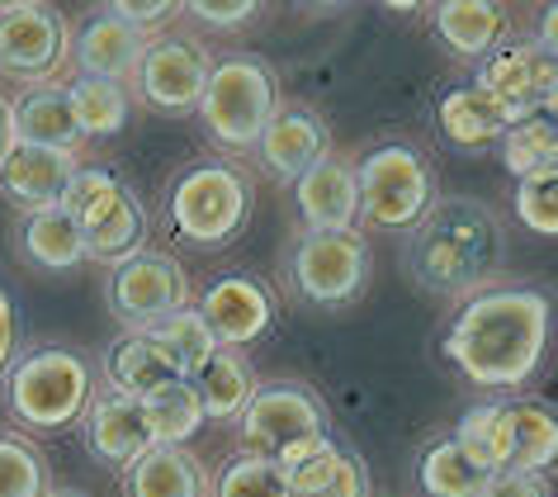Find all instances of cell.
Instances as JSON below:
<instances>
[{
	"instance_id": "d6986e66",
	"label": "cell",
	"mask_w": 558,
	"mask_h": 497,
	"mask_svg": "<svg viewBox=\"0 0 558 497\" xmlns=\"http://www.w3.org/2000/svg\"><path fill=\"white\" fill-rule=\"evenodd\" d=\"M147 38L133 29V24H123L114 10H95V15L81 24L76 38H72V66L76 76H95V81H119V86H129L137 58H143Z\"/></svg>"
},
{
	"instance_id": "d6a6232c",
	"label": "cell",
	"mask_w": 558,
	"mask_h": 497,
	"mask_svg": "<svg viewBox=\"0 0 558 497\" xmlns=\"http://www.w3.org/2000/svg\"><path fill=\"white\" fill-rule=\"evenodd\" d=\"M143 412H147V426H151V440H157V446H185V440L204 426L199 398H194V389L185 379H175V384H166V389L147 393Z\"/></svg>"
},
{
	"instance_id": "1f68e13d",
	"label": "cell",
	"mask_w": 558,
	"mask_h": 497,
	"mask_svg": "<svg viewBox=\"0 0 558 497\" xmlns=\"http://www.w3.org/2000/svg\"><path fill=\"white\" fill-rule=\"evenodd\" d=\"M483 478L487 474L454 446V436L426 446L422 460H416V483H422L426 497H473L483 488Z\"/></svg>"
},
{
	"instance_id": "f1b7e54d",
	"label": "cell",
	"mask_w": 558,
	"mask_h": 497,
	"mask_svg": "<svg viewBox=\"0 0 558 497\" xmlns=\"http://www.w3.org/2000/svg\"><path fill=\"white\" fill-rule=\"evenodd\" d=\"M66 100H72L81 137H119L123 123H129V86H119V81L76 76L66 86Z\"/></svg>"
},
{
	"instance_id": "cb8c5ba5",
	"label": "cell",
	"mask_w": 558,
	"mask_h": 497,
	"mask_svg": "<svg viewBox=\"0 0 558 497\" xmlns=\"http://www.w3.org/2000/svg\"><path fill=\"white\" fill-rule=\"evenodd\" d=\"M289 497H369V469L355 450L323 440L294 464H284Z\"/></svg>"
},
{
	"instance_id": "30bf717a",
	"label": "cell",
	"mask_w": 558,
	"mask_h": 497,
	"mask_svg": "<svg viewBox=\"0 0 558 497\" xmlns=\"http://www.w3.org/2000/svg\"><path fill=\"white\" fill-rule=\"evenodd\" d=\"M360 190V218L384 232H412L422 214L436 204V175L430 161L412 143H379L369 147L355 166Z\"/></svg>"
},
{
	"instance_id": "836d02e7",
	"label": "cell",
	"mask_w": 558,
	"mask_h": 497,
	"mask_svg": "<svg viewBox=\"0 0 558 497\" xmlns=\"http://www.w3.org/2000/svg\"><path fill=\"white\" fill-rule=\"evenodd\" d=\"M208 497H289L284 464L236 450L218 474H208Z\"/></svg>"
},
{
	"instance_id": "d590c367",
	"label": "cell",
	"mask_w": 558,
	"mask_h": 497,
	"mask_svg": "<svg viewBox=\"0 0 558 497\" xmlns=\"http://www.w3.org/2000/svg\"><path fill=\"white\" fill-rule=\"evenodd\" d=\"M515 214L530 232L554 238L558 232V171H535L515 181Z\"/></svg>"
},
{
	"instance_id": "484cf974",
	"label": "cell",
	"mask_w": 558,
	"mask_h": 497,
	"mask_svg": "<svg viewBox=\"0 0 558 497\" xmlns=\"http://www.w3.org/2000/svg\"><path fill=\"white\" fill-rule=\"evenodd\" d=\"M123 497H208V469L185 446H151L119 474Z\"/></svg>"
},
{
	"instance_id": "4fadbf2b",
	"label": "cell",
	"mask_w": 558,
	"mask_h": 497,
	"mask_svg": "<svg viewBox=\"0 0 558 497\" xmlns=\"http://www.w3.org/2000/svg\"><path fill=\"white\" fill-rule=\"evenodd\" d=\"M208 66H214V52H208L194 34H161V38H147L129 86L151 114L180 119V114H194V109H199Z\"/></svg>"
},
{
	"instance_id": "ac0fdd59",
	"label": "cell",
	"mask_w": 558,
	"mask_h": 497,
	"mask_svg": "<svg viewBox=\"0 0 558 497\" xmlns=\"http://www.w3.org/2000/svg\"><path fill=\"white\" fill-rule=\"evenodd\" d=\"M76 151H52L34 143H10L0 157V195L15 204L20 214L58 209L66 195V181L76 175Z\"/></svg>"
},
{
	"instance_id": "60d3db41",
	"label": "cell",
	"mask_w": 558,
	"mask_h": 497,
	"mask_svg": "<svg viewBox=\"0 0 558 497\" xmlns=\"http://www.w3.org/2000/svg\"><path fill=\"white\" fill-rule=\"evenodd\" d=\"M5 147H10V109L0 100V157H5Z\"/></svg>"
},
{
	"instance_id": "44dd1931",
	"label": "cell",
	"mask_w": 558,
	"mask_h": 497,
	"mask_svg": "<svg viewBox=\"0 0 558 497\" xmlns=\"http://www.w3.org/2000/svg\"><path fill=\"white\" fill-rule=\"evenodd\" d=\"M105 384L109 393L119 398H137L143 403L147 393L166 389V384L180 379V369L171 361V351L161 347L151 331H123V337H114L105 347Z\"/></svg>"
},
{
	"instance_id": "277c9868",
	"label": "cell",
	"mask_w": 558,
	"mask_h": 497,
	"mask_svg": "<svg viewBox=\"0 0 558 497\" xmlns=\"http://www.w3.org/2000/svg\"><path fill=\"white\" fill-rule=\"evenodd\" d=\"M454 446L483 474H549L558 454V422L544 398L478 403L454 426Z\"/></svg>"
},
{
	"instance_id": "8fae6325",
	"label": "cell",
	"mask_w": 558,
	"mask_h": 497,
	"mask_svg": "<svg viewBox=\"0 0 558 497\" xmlns=\"http://www.w3.org/2000/svg\"><path fill=\"white\" fill-rule=\"evenodd\" d=\"M72 62V24L48 0L0 5V76L24 86H48Z\"/></svg>"
},
{
	"instance_id": "f546056e",
	"label": "cell",
	"mask_w": 558,
	"mask_h": 497,
	"mask_svg": "<svg viewBox=\"0 0 558 497\" xmlns=\"http://www.w3.org/2000/svg\"><path fill=\"white\" fill-rule=\"evenodd\" d=\"M497 157L515 181H521V175H535V171H558V123H554V114L515 119L511 129L501 133Z\"/></svg>"
},
{
	"instance_id": "ab89813d",
	"label": "cell",
	"mask_w": 558,
	"mask_h": 497,
	"mask_svg": "<svg viewBox=\"0 0 558 497\" xmlns=\"http://www.w3.org/2000/svg\"><path fill=\"white\" fill-rule=\"evenodd\" d=\"M15 337H20V327H15V303H10L5 289H0V369L15 361Z\"/></svg>"
},
{
	"instance_id": "ffe728a7",
	"label": "cell",
	"mask_w": 558,
	"mask_h": 497,
	"mask_svg": "<svg viewBox=\"0 0 558 497\" xmlns=\"http://www.w3.org/2000/svg\"><path fill=\"white\" fill-rule=\"evenodd\" d=\"M294 209L303 218V232H351L360 218L355 171L337 157L317 161L294 181Z\"/></svg>"
},
{
	"instance_id": "b9f144b4",
	"label": "cell",
	"mask_w": 558,
	"mask_h": 497,
	"mask_svg": "<svg viewBox=\"0 0 558 497\" xmlns=\"http://www.w3.org/2000/svg\"><path fill=\"white\" fill-rule=\"evenodd\" d=\"M44 497H90L86 488H48Z\"/></svg>"
},
{
	"instance_id": "74e56055",
	"label": "cell",
	"mask_w": 558,
	"mask_h": 497,
	"mask_svg": "<svg viewBox=\"0 0 558 497\" xmlns=\"http://www.w3.org/2000/svg\"><path fill=\"white\" fill-rule=\"evenodd\" d=\"M114 15L123 20V24H133L137 34H151L157 24H166V20H175L180 15V5H171V0H119V5H109Z\"/></svg>"
},
{
	"instance_id": "83f0119b",
	"label": "cell",
	"mask_w": 558,
	"mask_h": 497,
	"mask_svg": "<svg viewBox=\"0 0 558 497\" xmlns=\"http://www.w3.org/2000/svg\"><path fill=\"white\" fill-rule=\"evenodd\" d=\"M15 252L29 260L34 270H48V275H66V270L86 266L81 232H76V223L62 209L20 214V223H15Z\"/></svg>"
},
{
	"instance_id": "7402d4cb",
	"label": "cell",
	"mask_w": 558,
	"mask_h": 497,
	"mask_svg": "<svg viewBox=\"0 0 558 497\" xmlns=\"http://www.w3.org/2000/svg\"><path fill=\"white\" fill-rule=\"evenodd\" d=\"M436 129L454 151H493L501 143V133L511 129V119L487 100V90L469 81H454V86L440 90L436 100Z\"/></svg>"
},
{
	"instance_id": "5bb4252c",
	"label": "cell",
	"mask_w": 558,
	"mask_h": 497,
	"mask_svg": "<svg viewBox=\"0 0 558 497\" xmlns=\"http://www.w3.org/2000/svg\"><path fill=\"white\" fill-rule=\"evenodd\" d=\"M473 86L487 90L511 123L530 114H554V52H544L539 38H501L473 72Z\"/></svg>"
},
{
	"instance_id": "e0dca14e",
	"label": "cell",
	"mask_w": 558,
	"mask_h": 497,
	"mask_svg": "<svg viewBox=\"0 0 558 497\" xmlns=\"http://www.w3.org/2000/svg\"><path fill=\"white\" fill-rule=\"evenodd\" d=\"M81 446H86V454L95 464L123 474V469H129L133 460H143L157 440H151L147 412H143L137 398L105 393V398H95V403L86 408V417H81Z\"/></svg>"
},
{
	"instance_id": "9c48e42d",
	"label": "cell",
	"mask_w": 558,
	"mask_h": 497,
	"mask_svg": "<svg viewBox=\"0 0 558 497\" xmlns=\"http://www.w3.org/2000/svg\"><path fill=\"white\" fill-rule=\"evenodd\" d=\"M374 252L365 232H299L284 252V284L308 308H351L369 289Z\"/></svg>"
},
{
	"instance_id": "4dcf8cb0",
	"label": "cell",
	"mask_w": 558,
	"mask_h": 497,
	"mask_svg": "<svg viewBox=\"0 0 558 497\" xmlns=\"http://www.w3.org/2000/svg\"><path fill=\"white\" fill-rule=\"evenodd\" d=\"M52 488V464L15 426H0V497H44Z\"/></svg>"
},
{
	"instance_id": "2e32d148",
	"label": "cell",
	"mask_w": 558,
	"mask_h": 497,
	"mask_svg": "<svg viewBox=\"0 0 558 497\" xmlns=\"http://www.w3.org/2000/svg\"><path fill=\"white\" fill-rule=\"evenodd\" d=\"M199 317L204 327L214 331L218 347H232L242 351L251 341H260L275 323V294L265 289V280L256 275H218L214 284L204 289V303H199Z\"/></svg>"
},
{
	"instance_id": "4316f807",
	"label": "cell",
	"mask_w": 558,
	"mask_h": 497,
	"mask_svg": "<svg viewBox=\"0 0 558 497\" xmlns=\"http://www.w3.org/2000/svg\"><path fill=\"white\" fill-rule=\"evenodd\" d=\"M194 398H199V412L208 422H236L242 408L256 393V375H251V361L232 347H218L208 361L185 379Z\"/></svg>"
},
{
	"instance_id": "f35d334b",
	"label": "cell",
	"mask_w": 558,
	"mask_h": 497,
	"mask_svg": "<svg viewBox=\"0 0 558 497\" xmlns=\"http://www.w3.org/2000/svg\"><path fill=\"white\" fill-rule=\"evenodd\" d=\"M473 497H549V478L539 474H487Z\"/></svg>"
},
{
	"instance_id": "8992f818",
	"label": "cell",
	"mask_w": 558,
	"mask_h": 497,
	"mask_svg": "<svg viewBox=\"0 0 558 497\" xmlns=\"http://www.w3.org/2000/svg\"><path fill=\"white\" fill-rule=\"evenodd\" d=\"M58 209L76 223L86 260L119 266V260L147 252V232H151L147 209L137 199V190L109 166H76Z\"/></svg>"
},
{
	"instance_id": "d4e9b609",
	"label": "cell",
	"mask_w": 558,
	"mask_h": 497,
	"mask_svg": "<svg viewBox=\"0 0 558 497\" xmlns=\"http://www.w3.org/2000/svg\"><path fill=\"white\" fill-rule=\"evenodd\" d=\"M430 29L440 48L459 62H483L507 38V10L493 0H445L430 10Z\"/></svg>"
},
{
	"instance_id": "7a4b0ae2",
	"label": "cell",
	"mask_w": 558,
	"mask_h": 497,
	"mask_svg": "<svg viewBox=\"0 0 558 497\" xmlns=\"http://www.w3.org/2000/svg\"><path fill=\"white\" fill-rule=\"evenodd\" d=\"M501 256H507V232L493 204L469 195H436L402 246V270L422 294L469 299L497 280Z\"/></svg>"
},
{
	"instance_id": "6da1fadb",
	"label": "cell",
	"mask_w": 558,
	"mask_h": 497,
	"mask_svg": "<svg viewBox=\"0 0 558 497\" xmlns=\"http://www.w3.org/2000/svg\"><path fill=\"white\" fill-rule=\"evenodd\" d=\"M554 303L530 284H487L459 303L445 331V361L478 389H521L549 351Z\"/></svg>"
},
{
	"instance_id": "8d00e7d4",
	"label": "cell",
	"mask_w": 558,
	"mask_h": 497,
	"mask_svg": "<svg viewBox=\"0 0 558 497\" xmlns=\"http://www.w3.org/2000/svg\"><path fill=\"white\" fill-rule=\"evenodd\" d=\"M256 10H260L256 0H194L190 15L204 20V24H214V29H242Z\"/></svg>"
},
{
	"instance_id": "603a6c76",
	"label": "cell",
	"mask_w": 558,
	"mask_h": 497,
	"mask_svg": "<svg viewBox=\"0 0 558 497\" xmlns=\"http://www.w3.org/2000/svg\"><path fill=\"white\" fill-rule=\"evenodd\" d=\"M10 109V143H34V147H52V151H76L81 147V129L72 119V100L66 86L48 81V86H24Z\"/></svg>"
},
{
	"instance_id": "ba28073f",
	"label": "cell",
	"mask_w": 558,
	"mask_h": 497,
	"mask_svg": "<svg viewBox=\"0 0 558 497\" xmlns=\"http://www.w3.org/2000/svg\"><path fill=\"white\" fill-rule=\"evenodd\" d=\"M236 440L246 454H265L275 464H294L299 454L327 440V403L323 393L299 379L256 384L251 403L236 417Z\"/></svg>"
},
{
	"instance_id": "52a82bcc",
	"label": "cell",
	"mask_w": 558,
	"mask_h": 497,
	"mask_svg": "<svg viewBox=\"0 0 558 497\" xmlns=\"http://www.w3.org/2000/svg\"><path fill=\"white\" fill-rule=\"evenodd\" d=\"M284 105L279 100V76L275 66L256 58V52H228L214 58L194 114L204 119V133L228 151H251L265 133L270 114Z\"/></svg>"
},
{
	"instance_id": "e575fe53",
	"label": "cell",
	"mask_w": 558,
	"mask_h": 497,
	"mask_svg": "<svg viewBox=\"0 0 558 497\" xmlns=\"http://www.w3.org/2000/svg\"><path fill=\"white\" fill-rule=\"evenodd\" d=\"M151 337H157L161 347L171 351V361H175V369H180V379H190L194 369H199L208 355L218 351V341H214V331L204 327L199 308H180V313H171V317H161V323L151 327Z\"/></svg>"
},
{
	"instance_id": "5b68a950",
	"label": "cell",
	"mask_w": 558,
	"mask_h": 497,
	"mask_svg": "<svg viewBox=\"0 0 558 497\" xmlns=\"http://www.w3.org/2000/svg\"><path fill=\"white\" fill-rule=\"evenodd\" d=\"M90 403L95 375L76 347H34L15 365H5V408L24 432H66L86 417Z\"/></svg>"
},
{
	"instance_id": "9a60e30c",
	"label": "cell",
	"mask_w": 558,
	"mask_h": 497,
	"mask_svg": "<svg viewBox=\"0 0 558 497\" xmlns=\"http://www.w3.org/2000/svg\"><path fill=\"white\" fill-rule=\"evenodd\" d=\"M251 151H256L265 175H275L279 185H294L303 171L331 157V129L308 105H279Z\"/></svg>"
},
{
	"instance_id": "3957f363",
	"label": "cell",
	"mask_w": 558,
	"mask_h": 497,
	"mask_svg": "<svg viewBox=\"0 0 558 497\" xmlns=\"http://www.w3.org/2000/svg\"><path fill=\"white\" fill-rule=\"evenodd\" d=\"M251 204H256V190L242 166L204 157L190 161L166 190V228L180 246L222 252L246 232Z\"/></svg>"
},
{
	"instance_id": "7c38bea8",
	"label": "cell",
	"mask_w": 558,
	"mask_h": 497,
	"mask_svg": "<svg viewBox=\"0 0 558 497\" xmlns=\"http://www.w3.org/2000/svg\"><path fill=\"white\" fill-rule=\"evenodd\" d=\"M105 308L119 327L151 331L161 317L190 308V275L171 252H137L105 275Z\"/></svg>"
}]
</instances>
